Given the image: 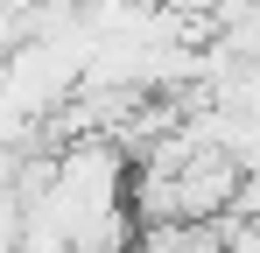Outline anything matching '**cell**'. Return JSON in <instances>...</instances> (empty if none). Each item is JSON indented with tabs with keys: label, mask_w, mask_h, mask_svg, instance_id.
<instances>
[{
	"label": "cell",
	"mask_w": 260,
	"mask_h": 253,
	"mask_svg": "<svg viewBox=\"0 0 260 253\" xmlns=\"http://www.w3.org/2000/svg\"><path fill=\"white\" fill-rule=\"evenodd\" d=\"M218 253H260V232H239V239H225Z\"/></svg>",
	"instance_id": "cell-1"
}]
</instances>
